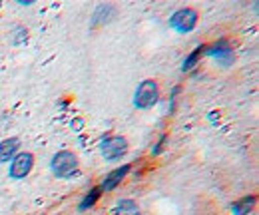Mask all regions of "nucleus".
Listing matches in <instances>:
<instances>
[{
    "mask_svg": "<svg viewBox=\"0 0 259 215\" xmlns=\"http://www.w3.org/2000/svg\"><path fill=\"white\" fill-rule=\"evenodd\" d=\"M50 169L56 178L66 180V178H72L78 174V157L74 152H68L62 150L58 154H54V157L50 159Z\"/></svg>",
    "mask_w": 259,
    "mask_h": 215,
    "instance_id": "1",
    "label": "nucleus"
},
{
    "mask_svg": "<svg viewBox=\"0 0 259 215\" xmlns=\"http://www.w3.org/2000/svg\"><path fill=\"white\" fill-rule=\"evenodd\" d=\"M160 100V88L156 80H144L140 82L138 90L134 94V106L138 110H150L158 104Z\"/></svg>",
    "mask_w": 259,
    "mask_h": 215,
    "instance_id": "2",
    "label": "nucleus"
},
{
    "mask_svg": "<svg viewBox=\"0 0 259 215\" xmlns=\"http://www.w3.org/2000/svg\"><path fill=\"white\" fill-rule=\"evenodd\" d=\"M100 152H102V157L106 161H118V159H122L124 155L128 154V142L122 136L106 138L100 144Z\"/></svg>",
    "mask_w": 259,
    "mask_h": 215,
    "instance_id": "3",
    "label": "nucleus"
},
{
    "mask_svg": "<svg viewBox=\"0 0 259 215\" xmlns=\"http://www.w3.org/2000/svg\"><path fill=\"white\" fill-rule=\"evenodd\" d=\"M197 24V12L194 8H180L171 18H169V26L180 34H188L192 32Z\"/></svg>",
    "mask_w": 259,
    "mask_h": 215,
    "instance_id": "4",
    "label": "nucleus"
},
{
    "mask_svg": "<svg viewBox=\"0 0 259 215\" xmlns=\"http://www.w3.org/2000/svg\"><path fill=\"white\" fill-rule=\"evenodd\" d=\"M34 165V155L28 152H18L10 159V167H8V176L12 180H22L32 171Z\"/></svg>",
    "mask_w": 259,
    "mask_h": 215,
    "instance_id": "5",
    "label": "nucleus"
},
{
    "mask_svg": "<svg viewBox=\"0 0 259 215\" xmlns=\"http://www.w3.org/2000/svg\"><path fill=\"white\" fill-rule=\"evenodd\" d=\"M205 54H207V56H211V58H215L222 66H231L233 60H235L233 50H231V46H229V42H227V40H220V42L211 44V46L205 50Z\"/></svg>",
    "mask_w": 259,
    "mask_h": 215,
    "instance_id": "6",
    "label": "nucleus"
},
{
    "mask_svg": "<svg viewBox=\"0 0 259 215\" xmlns=\"http://www.w3.org/2000/svg\"><path fill=\"white\" fill-rule=\"evenodd\" d=\"M130 169H132V167H130L128 163H126V165H122V167L114 169L110 176H106V180H104V182H102V185H100L102 193H104V191H112V189H116L118 185L124 182V178H126V176L130 174Z\"/></svg>",
    "mask_w": 259,
    "mask_h": 215,
    "instance_id": "7",
    "label": "nucleus"
},
{
    "mask_svg": "<svg viewBox=\"0 0 259 215\" xmlns=\"http://www.w3.org/2000/svg\"><path fill=\"white\" fill-rule=\"evenodd\" d=\"M18 148H20V140L18 138H8V140L0 142V163L10 161L14 155L18 154Z\"/></svg>",
    "mask_w": 259,
    "mask_h": 215,
    "instance_id": "8",
    "label": "nucleus"
},
{
    "mask_svg": "<svg viewBox=\"0 0 259 215\" xmlns=\"http://www.w3.org/2000/svg\"><path fill=\"white\" fill-rule=\"evenodd\" d=\"M114 12H116V8H114L112 4H100V6L96 8V12H94L92 26H100V24L110 22V20H112V16H114Z\"/></svg>",
    "mask_w": 259,
    "mask_h": 215,
    "instance_id": "9",
    "label": "nucleus"
},
{
    "mask_svg": "<svg viewBox=\"0 0 259 215\" xmlns=\"http://www.w3.org/2000/svg\"><path fill=\"white\" fill-rule=\"evenodd\" d=\"M253 205H255V197L253 195H247V197L235 201L233 207H231V211H233V215H249L251 209H253Z\"/></svg>",
    "mask_w": 259,
    "mask_h": 215,
    "instance_id": "10",
    "label": "nucleus"
},
{
    "mask_svg": "<svg viewBox=\"0 0 259 215\" xmlns=\"http://www.w3.org/2000/svg\"><path fill=\"white\" fill-rule=\"evenodd\" d=\"M100 195H102V189H100V187H94V189H90V193H86V195H84V199L80 201L78 209H80V211H88V209H92V207H94V205L98 203Z\"/></svg>",
    "mask_w": 259,
    "mask_h": 215,
    "instance_id": "11",
    "label": "nucleus"
},
{
    "mask_svg": "<svg viewBox=\"0 0 259 215\" xmlns=\"http://www.w3.org/2000/svg\"><path fill=\"white\" fill-rule=\"evenodd\" d=\"M114 215H140V207L134 199H122L118 201Z\"/></svg>",
    "mask_w": 259,
    "mask_h": 215,
    "instance_id": "12",
    "label": "nucleus"
},
{
    "mask_svg": "<svg viewBox=\"0 0 259 215\" xmlns=\"http://www.w3.org/2000/svg\"><path fill=\"white\" fill-rule=\"evenodd\" d=\"M203 48H205V46H197L194 52H192V54H190V56L184 60V66H182V70H184V72H190V70H194L195 66H197L199 56L203 54Z\"/></svg>",
    "mask_w": 259,
    "mask_h": 215,
    "instance_id": "13",
    "label": "nucleus"
},
{
    "mask_svg": "<svg viewBox=\"0 0 259 215\" xmlns=\"http://www.w3.org/2000/svg\"><path fill=\"white\" fill-rule=\"evenodd\" d=\"M165 140H167V136H162V138H160V142H158V146H156V148L152 150V154H154V155H160V154H162V150H163V144H165Z\"/></svg>",
    "mask_w": 259,
    "mask_h": 215,
    "instance_id": "14",
    "label": "nucleus"
}]
</instances>
